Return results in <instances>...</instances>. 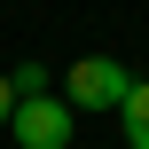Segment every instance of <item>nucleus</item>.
Masks as SVG:
<instances>
[{"mask_svg":"<svg viewBox=\"0 0 149 149\" xmlns=\"http://www.w3.org/2000/svg\"><path fill=\"white\" fill-rule=\"evenodd\" d=\"M126 94H134V71L118 55H79L63 71V102L71 110H126Z\"/></svg>","mask_w":149,"mask_h":149,"instance_id":"nucleus-1","label":"nucleus"},{"mask_svg":"<svg viewBox=\"0 0 149 149\" xmlns=\"http://www.w3.org/2000/svg\"><path fill=\"white\" fill-rule=\"evenodd\" d=\"M8 118H16V79L0 71V134H8Z\"/></svg>","mask_w":149,"mask_h":149,"instance_id":"nucleus-5","label":"nucleus"},{"mask_svg":"<svg viewBox=\"0 0 149 149\" xmlns=\"http://www.w3.org/2000/svg\"><path fill=\"white\" fill-rule=\"evenodd\" d=\"M126 149H149V79H134V94H126Z\"/></svg>","mask_w":149,"mask_h":149,"instance_id":"nucleus-3","label":"nucleus"},{"mask_svg":"<svg viewBox=\"0 0 149 149\" xmlns=\"http://www.w3.org/2000/svg\"><path fill=\"white\" fill-rule=\"evenodd\" d=\"M8 134H16V149H71V134H79V110H71L63 94H31V102H16Z\"/></svg>","mask_w":149,"mask_h":149,"instance_id":"nucleus-2","label":"nucleus"},{"mask_svg":"<svg viewBox=\"0 0 149 149\" xmlns=\"http://www.w3.org/2000/svg\"><path fill=\"white\" fill-rule=\"evenodd\" d=\"M8 79H16V102H31V94H55V79H47L39 63H24V71H8Z\"/></svg>","mask_w":149,"mask_h":149,"instance_id":"nucleus-4","label":"nucleus"}]
</instances>
